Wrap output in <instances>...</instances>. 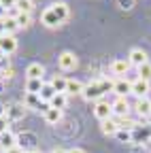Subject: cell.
<instances>
[{"instance_id": "33", "label": "cell", "mask_w": 151, "mask_h": 153, "mask_svg": "<svg viewBox=\"0 0 151 153\" xmlns=\"http://www.w3.org/2000/svg\"><path fill=\"white\" fill-rule=\"evenodd\" d=\"M117 4H119L123 11H130L132 7H134V0H117Z\"/></svg>"}, {"instance_id": "24", "label": "cell", "mask_w": 151, "mask_h": 153, "mask_svg": "<svg viewBox=\"0 0 151 153\" xmlns=\"http://www.w3.org/2000/svg\"><path fill=\"white\" fill-rule=\"evenodd\" d=\"M66 104H68V96H66V94H55L53 98H51V102H49L51 108H60V111H62Z\"/></svg>"}, {"instance_id": "12", "label": "cell", "mask_w": 151, "mask_h": 153, "mask_svg": "<svg viewBox=\"0 0 151 153\" xmlns=\"http://www.w3.org/2000/svg\"><path fill=\"white\" fill-rule=\"evenodd\" d=\"M45 76V66L41 62H32L26 68V79H43Z\"/></svg>"}, {"instance_id": "26", "label": "cell", "mask_w": 151, "mask_h": 153, "mask_svg": "<svg viewBox=\"0 0 151 153\" xmlns=\"http://www.w3.org/2000/svg\"><path fill=\"white\" fill-rule=\"evenodd\" d=\"M22 104H24L26 108H36V106L41 108V98H39L36 94H26V100H24Z\"/></svg>"}, {"instance_id": "10", "label": "cell", "mask_w": 151, "mask_h": 153, "mask_svg": "<svg viewBox=\"0 0 151 153\" xmlns=\"http://www.w3.org/2000/svg\"><path fill=\"white\" fill-rule=\"evenodd\" d=\"M41 24H43V26H47V28H58V26H62L60 17L53 13V9H51V7L43 11V15H41Z\"/></svg>"}, {"instance_id": "39", "label": "cell", "mask_w": 151, "mask_h": 153, "mask_svg": "<svg viewBox=\"0 0 151 153\" xmlns=\"http://www.w3.org/2000/svg\"><path fill=\"white\" fill-rule=\"evenodd\" d=\"M4 13H7V11H4V7H2V4H0V19H2V17H4Z\"/></svg>"}, {"instance_id": "14", "label": "cell", "mask_w": 151, "mask_h": 153, "mask_svg": "<svg viewBox=\"0 0 151 153\" xmlns=\"http://www.w3.org/2000/svg\"><path fill=\"white\" fill-rule=\"evenodd\" d=\"M100 130H102L104 136H115V134L119 132V123H117V119H115V117H111V119L100 121Z\"/></svg>"}, {"instance_id": "1", "label": "cell", "mask_w": 151, "mask_h": 153, "mask_svg": "<svg viewBox=\"0 0 151 153\" xmlns=\"http://www.w3.org/2000/svg\"><path fill=\"white\" fill-rule=\"evenodd\" d=\"M77 64H79V60H77V55H74L72 51H62V53L58 55V68H60L62 72L74 70V68H77Z\"/></svg>"}, {"instance_id": "7", "label": "cell", "mask_w": 151, "mask_h": 153, "mask_svg": "<svg viewBox=\"0 0 151 153\" xmlns=\"http://www.w3.org/2000/svg\"><path fill=\"white\" fill-rule=\"evenodd\" d=\"M113 104V117H128V113H130V102L128 98H117L115 102H111Z\"/></svg>"}, {"instance_id": "29", "label": "cell", "mask_w": 151, "mask_h": 153, "mask_svg": "<svg viewBox=\"0 0 151 153\" xmlns=\"http://www.w3.org/2000/svg\"><path fill=\"white\" fill-rule=\"evenodd\" d=\"M115 138H117L119 143H132V132H128V130H119V132L115 134Z\"/></svg>"}, {"instance_id": "22", "label": "cell", "mask_w": 151, "mask_h": 153, "mask_svg": "<svg viewBox=\"0 0 151 153\" xmlns=\"http://www.w3.org/2000/svg\"><path fill=\"white\" fill-rule=\"evenodd\" d=\"M15 11L17 13H32L34 11V0H15Z\"/></svg>"}, {"instance_id": "3", "label": "cell", "mask_w": 151, "mask_h": 153, "mask_svg": "<svg viewBox=\"0 0 151 153\" xmlns=\"http://www.w3.org/2000/svg\"><path fill=\"white\" fill-rule=\"evenodd\" d=\"M94 115H96V119H100V121L111 119V117H113V104L106 102V100L94 102Z\"/></svg>"}, {"instance_id": "27", "label": "cell", "mask_w": 151, "mask_h": 153, "mask_svg": "<svg viewBox=\"0 0 151 153\" xmlns=\"http://www.w3.org/2000/svg\"><path fill=\"white\" fill-rule=\"evenodd\" d=\"M117 119V123H119V130H128V132H132L136 128V121L134 119H130V117H115Z\"/></svg>"}, {"instance_id": "4", "label": "cell", "mask_w": 151, "mask_h": 153, "mask_svg": "<svg viewBox=\"0 0 151 153\" xmlns=\"http://www.w3.org/2000/svg\"><path fill=\"white\" fill-rule=\"evenodd\" d=\"M17 47H19V43H17V38L13 34H4L0 36V51H2L4 55H13L17 51Z\"/></svg>"}, {"instance_id": "32", "label": "cell", "mask_w": 151, "mask_h": 153, "mask_svg": "<svg viewBox=\"0 0 151 153\" xmlns=\"http://www.w3.org/2000/svg\"><path fill=\"white\" fill-rule=\"evenodd\" d=\"M9 126H11V121L7 119V115H4V117H0V134L9 132Z\"/></svg>"}, {"instance_id": "19", "label": "cell", "mask_w": 151, "mask_h": 153, "mask_svg": "<svg viewBox=\"0 0 151 153\" xmlns=\"http://www.w3.org/2000/svg\"><path fill=\"white\" fill-rule=\"evenodd\" d=\"M43 85H45L43 79H28L26 81V94H36V96H39L41 89H43Z\"/></svg>"}, {"instance_id": "5", "label": "cell", "mask_w": 151, "mask_h": 153, "mask_svg": "<svg viewBox=\"0 0 151 153\" xmlns=\"http://www.w3.org/2000/svg\"><path fill=\"white\" fill-rule=\"evenodd\" d=\"M113 94H115L117 98H126L128 94H132V81H128V79L113 81Z\"/></svg>"}, {"instance_id": "13", "label": "cell", "mask_w": 151, "mask_h": 153, "mask_svg": "<svg viewBox=\"0 0 151 153\" xmlns=\"http://www.w3.org/2000/svg\"><path fill=\"white\" fill-rule=\"evenodd\" d=\"M130 68H132V66H130L128 60H113V62H111V72L117 74L119 79H123V74H128Z\"/></svg>"}, {"instance_id": "36", "label": "cell", "mask_w": 151, "mask_h": 153, "mask_svg": "<svg viewBox=\"0 0 151 153\" xmlns=\"http://www.w3.org/2000/svg\"><path fill=\"white\" fill-rule=\"evenodd\" d=\"M7 153H28V151H24L22 147H15V149H11V151H7Z\"/></svg>"}, {"instance_id": "9", "label": "cell", "mask_w": 151, "mask_h": 153, "mask_svg": "<svg viewBox=\"0 0 151 153\" xmlns=\"http://www.w3.org/2000/svg\"><path fill=\"white\" fill-rule=\"evenodd\" d=\"M151 91V85L149 81H143V79H136V81H132V94L136 96V100L141 98H147V94Z\"/></svg>"}, {"instance_id": "23", "label": "cell", "mask_w": 151, "mask_h": 153, "mask_svg": "<svg viewBox=\"0 0 151 153\" xmlns=\"http://www.w3.org/2000/svg\"><path fill=\"white\" fill-rule=\"evenodd\" d=\"M55 94H58V91H55L53 87H51V83H45L43 85V89H41V94H39V98H41V102H51V98H53V96Z\"/></svg>"}, {"instance_id": "28", "label": "cell", "mask_w": 151, "mask_h": 153, "mask_svg": "<svg viewBox=\"0 0 151 153\" xmlns=\"http://www.w3.org/2000/svg\"><path fill=\"white\" fill-rule=\"evenodd\" d=\"M138 79H143V81H149V83H151V62H147V64L138 66Z\"/></svg>"}, {"instance_id": "25", "label": "cell", "mask_w": 151, "mask_h": 153, "mask_svg": "<svg viewBox=\"0 0 151 153\" xmlns=\"http://www.w3.org/2000/svg\"><path fill=\"white\" fill-rule=\"evenodd\" d=\"M2 22H4V32L7 34H15L17 30H19V26H17V22H15V17L11 15H7V17H2Z\"/></svg>"}, {"instance_id": "30", "label": "cell", "mask_w": 151, "mask_h": 153, "mask_svg": "<svg viewBox=\"0 0 151 153\" xmlns=\"http://www.w3.org/2000/svg\"><path fill=\"white\" fill-rule=\"evenodd\" d=\"M13 76H15L13 66H7V68H2V70H0V79H13Z\"/></svg>"}, {"instance_id": "38", "label": "cell", "mask_w": 151, "mask_h": 153, "mask_svg": "<svg viewBox=\"0 0 151 153\" xmlns=\"http://www.w3.org/2000/svg\"><path fill=\"white\" fill-rule=\"evenodd\" d=\"M7 32H4V22H2V19H0V36H4Z\"/></svg>"}, {"instance_id": "18", "label": "cell", "mask_w": 151, "mask_h": 153, "mask_svg": "<svg viewBox=\"0 0 151 153\" xmlns=\"http://www.w3.org/2000/svg\"><path fill=\"white\" fill-rule=\"evenodd\" d=\"M83 89H85V85L79 79H68V83H66V96H81Z\"/></svg>"}, {"instance_id": "2", "label": "cell", "mask_w": 151, "mask_h": 153, "mask_svg": "<svg viewBox=\"0 0 151 153\" xmlns=\"http://www.w3.org/2000/svg\"><path fill=\"white\" fill-rule=\"evenodd\" d=\"M83 98L87 100V102H98V100H102L104 98V91H102V87H100V83L98 81H91V83H87L85 85V89H83Z\"/></svg>"}, {"instance_id": "35", "label": "cell", "mask_w": 151, "mask_h": 153, "mask_svg": "<svg viewBox=\"0 0 151 153\" xmlns=\"http://www.w3.org/2000/svg\"><path fill=\"white\" fill-rule=\"evenodd\" d=\"M68 153H85V149H81V147H72V149H68Z\"/></svg>"}, {"instance_id": "31", "label": "cell", "mask_w": 151, "mask_h": 153, "mask_svg": "<svg viewBox=\"0 0 151 153\" xmlns=\"http://www.w3.org/2000/svg\"><path fill=\"white\" fill-rule=\"evenodd\" d=\"M98 83H100V87H102L104 94H106V91H113V81H109V79H100Z\"/></svg>"}, {"instance_id": "8", "label": "cell", "mask_w": 151, "mask_h": 153, "mask_svg": "<svg viewBox=\"0 0 151 153\" xmlns=\"http://www.w3.org/2000/svg\"><path fill=\"white\" fill-rule=\"evenodd\" d=\"M132 108H134V113L138 115L141 119L151 117V100H149V98H141V100H136Z\"/></svg>"}, {"instance_id": "40", "label": "cell", "mask_w": 151, "mask_h": 153, "mask_svg": "<svg viewBox=\"0 0 151 153\" xmlns=\"http://www.w3.org/2000/svg\"><path fill=\"white\" fill-rule=\"evenodd\" d=\"M51 153H68V151H64V149H53Z\"/></svg>"}, {"instance_id": "20", "label": "cell", "mask_w": 151, "mask_h": 153, "mask_svg": "<svg viewBox=\"0 0 151 153\" xmlns=\"http://www.w3.org/2000/svg\"><path fill=\"white\" fill-rule=\"evenodd\" d=\"M49 83H51V87L58 91V94H66V83H68V79H64L62 74H55Z\"/></svg>"}, {"instance_id": "15", "label": "cell", "mask_w": 151, "mask_h": 153, "mask_svg": "<svg viewBox=\"0 0 151 153\" xmlns=\"http://www.w3.org/2000/svg\"><path fill=\"white\" fill-rule=\"evenodd\" d=\"M26 115V106L24 104H11L7 106V119L9 121H17V119H22Z\"/></svg>"}, {"instance_id": "6", "label": "cell", "mask_w": 151, "mask_h": 153, "mask_svg": "<svg viewBox=\"0 0 151 153\" xmlns=\"http://www.w3.org/2000/svg\"><path fill=\"white\" fill-rule=\"evenodd\" d=\"M128 62H130V66H143V64H147L149 60H147V53L143 51V49H138V47H134V49H130V53H128Z\"/></svg>"}, {"instance_id": "37", "label": "cell", "mask_w": 151, "mask_h": 153, "mask_svg": "<svg viewBox=\"0 0 151 153\" xmlns=\"http://www.w3.org/2000/svg\"><path fill=\"white\" fill-rule=\"evenodd\" d=\"M4 115H7V106L0 102V117H4Z\"/></svg>"}, {"instance_id": "34", "label": "cell", "mask_w": 151, "mask_h": 153, "mask_svg": "<svg viewBox=\"0 0 151 153\" xmlns=\"http://www.w3.org/2000/svg\"><path fill=\"white\" fill-rule=\"evenodd\" d=\"M0 4L4 7V11H9V9H15V0H0Z\"/></svg>"}, {"instance_id": "17", "label": "cell", "mask_w": 151, "mask_h": 153, "mask_svg": "<svg viewBox=\"0 0 151 153\" xmlns=\"http://www.w3.org/2000/svg\"><path fill=\"white\" fill-rule=\"evenodd\" d=\"M51 9H53V13H55V15L60 17V22H62V24L70 17V7H68L66 2H53V4H51Z\"/></svg>"}, {"instance_id": "11", "label": "cell", "mask_w": 151, "mask_h": 153, "mask_svg": "<svg viewBox=\"0 0 151 153\" xmlns=\"http://www.w3.org/2000/svg\"><path fill=\"white\" fill-rule=\"evenodd\" d=\"M17 147V136L9 130V132H4V134H0V151H11V149H15Z\"/></svg>"}, {"instance_id": "21", "label": "cell", "mask_w": 151, "mask_h": 153, "mask_svg": "<svg viewBox=\"0 0 151 153\" xmlns=\"http://www.w3.org/2000/svg\"><path fill=\"white\" fill-rule=\"evenodd\" d=\"M15 22H17V26L19 28H30L32 26V13H17L15 11Z\"/></svg>"}, {"instance_id": "41", "label": "cell", "mask_w": 151, "mask_h": 153, "mask_svg": "<svg viewBox=\"0 0 151 153\" xmlns=\"http://www.w3.org/2000/svg\"><path fill=\"white\" fill-rule=\"evenodd\" d=\"M28 153H41V151H39V149H32V151H28Z\"/></svg>"}, {"instance_id": "16", "label": "cell", "mask_w": 151, "mask_h": 153, "mask_svg": "<svg viewBox=\"0 0 151 153\" xmlns=\"http://www.w3.org/2000/svg\"><path fill=\"white\" fill-rule=\"evenodd\" d=\"M43 119H45V123H49V126H55V123H60V119H62V111L60 108H47L45 113H43Z\"/></svg>"}]
</instances>
